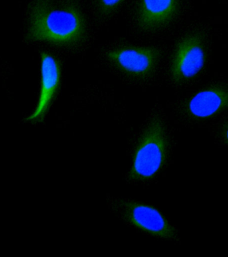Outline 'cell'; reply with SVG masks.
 I'll return each mask as SVG.
<instances>
[{"label": "cell", "mask_w": 228, "mask_h": 257, "mask_svg": "<svg viewBox=\"0 0 228 257\" xmlns=\"http://www.w3.org/2000/svg\"><path fill=\"white\" fill-rule=\"evenodd\" d=\"M160 52L154 47L130 46L112 50L108 54L110 61L124 74L134 78L150 76L154 71Z\"/></svg>", "instance_id": "5b68a950"}, {"label": "cell", "mask_w": 228, "mask_h": 257, "mask_svg": "<svg viewBox=\"0 0 228 257\" xmlns=\"http://www.w3.org/2000/svg\"><path fill=\"white\" fill-rule=\"evenodd\" d=\"M124 0H96L99 13L102 16H108L118 8Z\"/></svg>", "instance_id": "9c48e42d"}, {"label": "cell", "mask_w": 228, "mask_h": 257, "mask_svg": "<svg viewBox=\"0 0 228 257\" xmlns=\"http://www.w3.org/2000/svg\"><path fill=\"white\" fill-rule=\"evenodd\" d=\"M167 141L164 126L159 118L151 120L140 138L131 177L136 180L150 179L162 167L167 156Z\"/></svg>", "instance_id": "7a4b0ae2"}, {"label": "cell", "mask_w": 228, "mask_h": 257, "mask_svg": "<svg viewBox=\"0 0 228 257\" xmlns=\"http://www.w3.org/2000/svg\"><path fill=\"white\" fill-rule=\"evenodd\" d=\"M228 108V89L213 87L195 94L187 104V111L193 118H211Z\"/></svg>", "instance_id": "ba28073f"}, {"label": "cell", "mask_w": 228, "mask_h": 257, "mask_svg": "<svg viewBox=\"0 0 228 257\" xmlns=\"http://www.w3.org/2000/svg\"><path fill=\"white\" fill-rule=\"evenodd\" d=\"M205 62L202 38L192 34L183 38L173 54L171 73L176 82L189 80L198 74Z\"/></svg>", "instance_id": "277c9868"}, {"label": "cell", "mask_w": 228, "mask_h": 257, "mask_svg": "<svg viewBox=\"0 0 228 257\" xmlns=\"http://www.w3.org/2000/svg\"><path fill=\"white\" fill-rule=\"evenodd\" d=\"M115 208L132 225L153 236L166 239L176 238L174 228L152 206L120 200L115 202Z\"/></svg>", "instance_id": "3957f363"}, {"label": "cell", "mask_w": 228, "mask_h": 257, "mask_svg": "<svg viewBox=\"0 0 228 257\" xmlns=\"http://www.w3.org/2000/svg\"><path fill=\"white\" fill-rule=\"evenodd\" d=\"M179 9V0H138L137 21L142 29L154 30L169 23Z\"/></svg>", "instance_id": "52a82bcc"}, {"label": "cell", "mask_w": 228, "mask_h": 257, "mask_svg": "<svg viewBox=\"0 0 228 257\" xmlns=\"http://www.w3.org/2000/svg\"><path fill=\"white\" fill-rule=\"evenodd\" d=\"M222 135L225 141L228 143V124L224 127V129H223Z\"/></svg>", "instance_id": "30bf717a"}, {"label": "cell", "mask_w": 228, "mask_h": 257, "mask_svg": "<svg viewBox=\"0 0 228 257\" xmlns=\"http://www.w3.org/2000/svg\"><path fill=\"white\" fill-rule=\"evenodd\" d=\"M30 39L75 45L84 39L86 22L77 0H33L28 11Z\"/></svg>", "instance_id": "6da1fadb"}, {"label": "cell", "mask_w": 228, "mask_h": 257, "mask_svg": "<svg viewBox=\"0 0 228 257\" xmlns=\"http://www.w3.org/2000/svg\"><path fill=\"white\" fill-rule=\"evenodd\" d=\"M61 78L59 62L50 54L43 52L41 55V88L39 100L35 111L29 120H41L47 112L50 104L58 92Z\"/></svg>", "instance_id": "8992f818"}]
</instances>
